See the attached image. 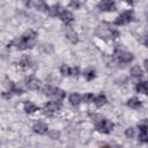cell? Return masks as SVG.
Wrapping results in <instances>:
<instances>
[{"instance_id":"6da1fadb","label":"cell","mask_w":148,"mask_h":148,"mask_svg":"<svg viewBox=\"0 0 148 148\" xmlns=\"http://www.w3.org/2000/svg\"><path fill=\"white\" fill-rule=\"evenodd\" d=\"M36 38H37L36 31H34V30H27V31L22 35L21 39L18 40V43H17V49H20V50H25V49L32 47V46L35 45V43H36Z\"/></svg>"},{"instance_id":"5bb4252c","label":"cell","mask_w":148,"mask_h":148,"mask_svg":"<svg viewBox=\"0 0 148 148\" xmlns=\"http://www.w3.org/2000/svg\"><path fill=\"white\" fill-rule=\"evenodd\" d=\"M127 105H128L130 108H132V109H139V108L141 106V102H140L139 98L132 97V98H130V99L127 101Z\"/></svg>"},{"instance_id":"e0dca14e","label":"cell","mask_w":148,"mask_h":148,"mask_svg":"<svg viewBox=\"0 0 148 148\" xmlns=\"http://www.w3.org/2000/svg\"><path fill=\"white\" fill-rule=\"evenodd\" d=\"M24 110H25V112H28V113H32V112L37 111L38 108H37L34 103H31V102H27V103L24 104Z\"/></svg>"},{"instance_id":"3957f363","label":"cell","mask_w":148,"mask_h":148,"mask_svg":"<svg viewBox=\"0 0 148 148\" xmlns=\"http://www.w3.org/2000/svg\"><path fill=\"white\" fill-rule=\"evenodd\" d=\"M132 18H133V13L130 12V10H127V12H124L123 14H120V15L116 18L114 23H116L117 25H124V24L130 23V22L132 21Z\"/></svg>"},{"instance_id":"8fae6325","label":"cell","mask_w":148,"mask_h":148,"mask_svg":"<svg viewBox=\"0 0 148 148\" xmlns=\"http://www.w3.org/2000/svg\"><path fill=\"white\" fill-rule=\"evenodd\" d=\"M69 102L72 105H79L82 102V96L77 92H73L69 95Z\"/></svg>"},{"instance_id":"7402d4cb","label":"cell","mask_w":148,"mask_h":148,"mask_svg":"<svg viewBox=\"0 0 148 148\" xmlns=\"http://www.w3.org/2000/svg\"><path fill=\"white\" fill-rule=\"evenodd\" d=\"M84 77H86V80H87V81H91V80L95 77V72H94L92 69L87 71V72L84 73Z\"/></svg>"},{"instance_id":"8992f818","label":"cell","mask_w":148,"mask_h":148,"mask_svg":"<svg viewBox=\"0 0 148 148\" xmlns=\"http://www.w3.org/2000/svg\"><path fill=\"white\" fill-rule=\"evenodd\" d=\"M60 106H61V105H60L59 102L52 101V102H47V103L45 104L44 110H45V112H47V113H54V112L59 111Z\"/></svg>"},{"instance_id":"ac0fdd59","label":"cell","mask_w":148,"mask_h":148,"mask_svg":"<svg viewBox=\"0 0 148 148\" xmlns=\"http://www.w3.org/2000/svg\"><path fill=\"white\" fill-rule=\"evenodd\" d=\"M131 74H132L133 77H141L142 74H143V72H142V69L139 66H134L131 69Z\"/></svg>"},{"instance_id":"4fadbf2b","label":"cell","mask_w":148,"mask_h":148,"mask_svg":"<svg viewBox=\"0 0 148 148\" xmlns=\"http://www.w3.org/2000/svg\"><path fill=\"white\" fill-rule=\"evenodd\" d=\"M52 96L56 98V101H61V99L66 96V92H65L62 89H60V88H54Z\"/></svg>"},{"instance_id":"5b68a950","label":"cell","mask_w":148,"mask_h":148,"mask_svg":"<svg viewBox=\"0 0 148 148\" xmlns=\"http://www.w3.org/2000/svg\"><path fill=\"white\" fill-rule=\"evenodd\" d=\"M118 61L121 64H128L130 61L133 60V54L131 52H126V51H120L117 56Z\"/></svg>"},{"instance_id":"d6986e66","label":"cell","mask_w":148,"mask_h":148,"mask_svg":"<svg viewBox=\"0 0 148 148\" xmlns=\"http://www.w3.org/2000/svg\"><path fill=\"white\" fill-rule=\"evenodd\" d=\"M53 90H54V87H52V86H45L43 88V94L46 95V96H52Z\"/></svg>"},{"instance_id":"9c48e42d","label":"cell","mask_w":148,"mask_h":148,"mask_svg":"<svg viewBox=\"0 0 148 148\" xmlns=\"http://www.w3.org/2000/svg\"><path fill=\"white\" fill-rule=\"evenodd\" d=\"M27 87L31 90H37L40 88V81L36 77H30L28 81H27Z\"/></svg>"},{"instance_id":"d4e9b609","label":"cell","mask_w":148,"mask_h":148,"mask_svg":"<svg viewBox=\"0 0 148 148\" xmlns=\"http://www.w3.org/2000/svg\"><path fill=\"white\" fill-rule=\"evenodd\" d=\"M59 132H56V131H51L50 133H49V136L51 138V139H53V140H56V139H58L59 138Z\"/></svg>"},{"instance_id":"7a4b0ae2","label":"cell","mask_w":148,"mask_h":148,"mask_svg":"<svg viewBox=\"0 0 148 148\" xmlns=\"http://www.w3.org/2000/svg\"><path fill=\"white\" fill-rule=\"evenodd\" d=\"M112 128H113V124L108 119H101L96 124V130L98 132H102V133H105V134L110 133L112 131Z\"/></svg>"},{"instance_id":"484cf974","label":"cell","mask_w":148,"mask_h":148,"mask_svg":"<svg viewBox=\"0 0 148 148\" xmlns=\"http://www.w3.org/2000/svg\"><path fill=\"white\" fill-rule=\"evenodd\" d=\"M126 136L128 138H133L134 136V128L133 127H130L126 130Z\"/></svg>"},{"instance_id":"7c38bea8","label":"cell","mask_w":148,"mask_h":148,"mask_svg":"<svg viewBox=\"0 0 148 148\" xmlns=\"http://www.w3.org/2000/svg\"><path fill=\"white\" fill-rule=\"evenodd\" d=\"M66 37H67V39H68L69 42H72V43H77V40H79L77 34H76L73 29H68V30L66 31Z\"/></svg>"},{"instance_id":"ffe728a7","label":"cell","mask_w":148,"mask_h":148,"mask_svg":"<svg viewBox=\"0 0 148 148\" xmlns=\"http://www.w3.org/2000/svg\"><path fill=\"white\" fill-rule=\"evenodd\" d=\"M36 7H37V9H39V10H42V12H46V10H49V7L45 5V2H43V1H37L36 2Z\"/></svg>"},{"instance_id":"44dd1931","label":"cell","mask_w":148,"mask_h":148,"mask_svg":"<svg viewBox=\"0 0 148 148\" xmlns=\"http://www.w3.org/2000/svg\"><path fill=\"white\" fill-rule=\"evenodd\" d=\"M69 72H71V68L67 66V65H61V67H60V73L64 75V76H68L69 75Z\"/></svg>"},{"instance_id":"2e32d148","label":"cell","mask_w":148,"mask_h":148,"mask_svg":"<svg viewBox=\"0 0 148 148\" xmlns=\"http://www.w3.org/2000/svg\"><path fill=\"white\" fill-rule=\"evenodd\" d=\"M135 89H136L138 92L146 95V94H147V82H146V81H141V82H139V83L136 84Z\"/></svg>"},{"instance_id":"ba28073f","label":"cell","mask_w":148,"mask_h":148,"mask_svg":"<svg viewBox=\"0 0 148 148\" xmlns=\"http://www.w3.org/2000/svg\"><path fill=\"white\" fill-rule=\"evenodd\" d=\"M32 130L35 133H38V134H44L47 132V125L44 123V121H37L32 126Z\"/></svg>"},{"instance_id":"4316f807","label":"cell","mask_w":148,"mask_h":148,"mask_svg":"<svg viewBox=\"0 0 148 148\" xmlns=\"http://www.w3.org/2000/svg\"><path fill=\"white\" fill-rule=\"evenodd\" d=\"M139 139H140L142 142H147V140H148V135H147V133H140Z\"/></svg>"},{"instance_id":"f546056e","label":"cell","mask_w":148,"mask_h":148,"mask_svg":"<svg viewBox=\"0 0 148 148\" xmlns=\"http://www.w3.org/2000/svg\"><path fill=\"white\" fill-rule=\"evenodd\" d=\"M124 2H126L127 5H133V0H124Z\"/></svg>"},{"instance_id":"30bf717a","label":"cell","mask_w":148,"mask_h":148,"mask_svg":"<svg viewBox=\"0 0 148 148\" xmlns=\"http://www.w3.org/2000/svg\"><path fill=\"white\" fill-rule=\"evenodd\" d=\"M62 10H64L62 7L59 6V5H53V6H51V7L49 8V13H50V15L53 16V17H56V16L59 17Z\"/></svg>"},{"instance_id":"277c9868","label":"cell","mask_w":148,"mask_h":148,"mask_svg":"<svg viewBox=\"0 0 148 148\" xmlns=\"http://www.w3.org/2000/svg\"><path fill=\"white\" fill-rule=\"evenodd\" d=\"M98 8L104 12H113L116 9L114 0H102L98 3Z\"/></svg>"},{"instance_id":"9a60e30c","label":"cell","mask_w":148,"mask_h":148,"mask_svg":"<svg viewBox=\"0 0 148 148\" xmlns=\"http://www.w3.org/2000/svg\"><path fill=\"white\" fill-rule=\"evenodd\" d=\"M94 103H95L97 106H103V105L106 103V97H105V95L101 94V95L94 97Z\"/></svg>"},{"instance_id":"cb8c5ba5","label":"cell","mask_w":148,"mask_h":148,"mask_svg":"<svg viewBox=\"0 0 148 148\" xmlns=\"http://www.w3.org/2000/svg\"><path fill=\"white\" fill-rule=\"evenodd\" d=\"M80 0H71V2H69V7H72V8H74V9H77V8H80Z\"/></svg>"},{"instance_id":"f1b7e54d","label":"cell","mask_w":148,"mask_h":148,"mask_svg":"<svg viewBox=\"0 0 148 148\" xmlns=\"http://www.w3.org/2000/svg\"><path fill=\"white\" fill-rule=\"evenodd\" d=\"M79 74V68L75 67V68H71V72H69V75H77Z\"/></svg>"},{"instance_id":"52a82bcc","label":"cell","mask_w":148,"mask_h":148,"mask_svg":"<svg viewBox=\"0 0 148 148\" xmlns=\"http://www.w3.org/2000/svg\"><path fill=\"white\" fill-rule=\"evenodd\" d=\"M60 20L65 23V24H71L73 21H74V16H73V14L69 12V10H66V9H64L62 12H61V14H60Z\"/></svg>"},{"instance_id":"83f0119b","label":"cell","mask_w":148,"mask_h":148,"mask_svg":"<svg viewBox=\"0 0 148 148\" xmlns=\"http://www.w3.org/2000/svg\"><path fill=\"white\" fill-rule=\"evenodd\" d=\"M139 130H140V133H147V125L146 124L139 125Z\"/></svg>"},{"instance_id":"603a6c76","label":"cell","mask_w":148,"mask_h":148,"mask_svg":"<svg viewBox=\"0 0 148 148\" xmlns=\"http://www.w3.org/2000/svg\"><path fill=\"white\" fill-rule=\"evenodd\" d=\"M82 99L86 103H91V102H94V95L92 94H86L82 96Z\"/></svg>"}]
</instances>
